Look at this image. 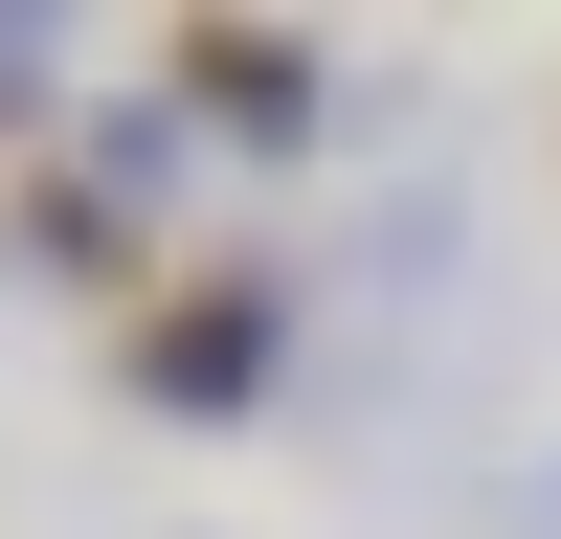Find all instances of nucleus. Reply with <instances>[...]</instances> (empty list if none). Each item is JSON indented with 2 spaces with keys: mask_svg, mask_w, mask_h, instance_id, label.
<instances>
[{
  "mask_svg": "<svg viewBox=\"0 0 561 539\" xmlns=\"http://www.w3.org/2000/svg\"><path fill=\"white\" fill-rule=\"evenodd\" d=\"M293 337H314V314H293L270 248H180L158 293L113 314V382L158 404V427H270V404H293Z\"/></svg>",
  "mask_w": 561,
  "mask_h": 539,
  "instance_id": "f257e3e1",
  "label": "nucleus"
},
{
  "mask_svg": "<svg viewBox=\"0 0 561 539\" xmlns=\"http://www.w3.org/2000/svg\"><path fill=\"white\" fill-rule=\"evenodd\" d=\"M337 68L359 45H314V23H158V90H180L203 158H314L337 135Z\"/></svg>",
  "mask_w": 561,
  "mask_h": 539,
  "instance_id": "f03ea898",
  "label": "nucleus"
},
{
  "mask_svg": "<svg viewBox=\"0 0 561 539\" xmlns=\"http://www.w3.org/2000/svg\"><path fill=\"white\" fill-rule=\"evenodd\" d=\"M68 203H90V225H135V248L203 203V135H180V90H158V68H135V90H90V135H68Z\"/></svg>",
  "mask_w": 561,
  "mask_h": 539,
  "instance_id": "7ed1b4c3",
  "label": "nucleus"
},
{
  "mask_svg": "<svg viewBox=\"0 0 561 539\" xmlns=\"http://www.w3.org/2000/svg\"><path fill=\"white\" fill-rule=\"evenodd\" d=\"M0 270H23V293H113V314L158 293V248H135V225H90L68 180H0Z\"/></svg>",
  "mask_w": 561,
  "mask_h": 539,
  "instance_id": "20e7f679",
  "label": "nucleus"
},
{
  "mask_svg": "<svg viewBox=\"0 0 561 539\" xmlns=\"http://www.w3.org/2000/svg\"><path fill=\"white\" fill-rule=\"evenodd\" d=\"M337 270H359L382 314H427L449 270H472V203H449V180H404V203H359V248H337Z\"/></svg>",
  "mask_w": 561,
  "mask_h": 539,
  "instance_id": "39448f33",
  "label": "nucleus"
},
{
  "mask_svg": "<svg viewBox=\"0 0 561 539\" xmlns=\"http://www.w3.org/2000/svg\"><path fill=\"white\" fill-rule=\"evenodd\" d=\"M68 68H90V23H68V0H0V135H45V113H68Z\"/></svg>",
  "mask_w": 561,
  "mask_h": 539,
  "instance_id": "423d86ee",
  "label": "nucleus"
},
{
  "mask_svg": "<svg viewBox=\"0 0 561 539\" xmlns=\"http://www.w3.org/2000/svg\"><path fill=\"white\" fill-rule=\"evenodd\" d=\"M539 539H561V449H539Z\"/></svg>",
  "mask_w": 561,
  "mask_h": 539,
  "instance_id": "0eeeda50",
  "label": "nucleus"
}]
</instances>
